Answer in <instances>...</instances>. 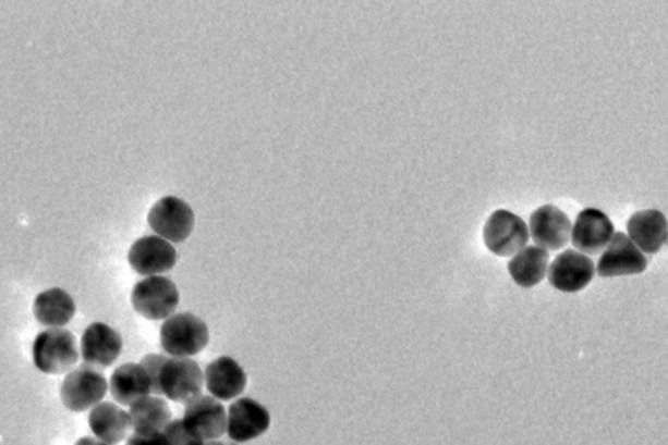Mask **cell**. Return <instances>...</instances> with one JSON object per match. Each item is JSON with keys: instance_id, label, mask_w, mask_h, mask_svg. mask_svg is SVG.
<instances>
[{"instance_id": "obj_24", "label": "cell", "mask_w": 668, "mask_h": 445, "mask_svg": "<svg viewBox=\"0 0 668 445\" xmlns=\"http://www.w3.org/2000/svg\"><path fill=\"white\" fill-rule=\"evenodd\" d=\"M167 357L159 355H148L142 359L141 366L147 372L150 384H153V394L162 395L159 384L160 370Z\"/></svg>"}, {"instance_id": "obj_22", "label": "cell", "mask_w": 668, "mask_h": 445, "mask_svg": "<svg viewBox=\"0 0 668 445\" xmlns=\"http://www.w3.org/2000/svg\"><path fill=\"white\" fill-rule=\"evenodd\" d=\"M549 254L541 247H527L509 261L508 270L517 285L533 287L546 277Z\"/></svg>"}, {"instance_id": "obj_18", "label": "cell", "mask_w": 668, "mask_h": 445, "mask_svg": "<svg viewBox=\"0 0 668 445\" xmlns=\"http://www.w3.org/2000/svg\"><path fill=\"white\" fill-rule=\"evenodd\" d=\"M110 392L118 404L131 407L141 398L153 394V384L141 363H126L120 366L111 375Z\"/></svg>"}, {"instance_id": "obj_27", "label": "cell", "mask_w": 668, "mask_h": 445, "mask_svg": "<svg viewBox=\"0 0 668 445\" xmlns=\"http://www.w3.org/2000/svg\"><path fill=\"white\" fill-rule=\"evenodd\" d=\"M205 445H224V444H221L219 442H209V443H207Z\"/></svg>"}, {"instance_id": "obj_26", "label": "cell", "mask_w": 668, "mask_h": 445, "mask_svg": "<svg viewBox=\"0 0 668 445\" xmlns=\"http://www.w3.org/2000/svg\"><path fill=\"white\" fill-rule=\"evenodd\" d=\"M75 445H109L107 443L97 440V437L85 436L81 441H77Z\"/></svg>"}, {"instance_id": "obj_4", "label": "cell", "mask_w": 668, "mask_h": 445, "mask_svg": "<svg viewBox=\"0 0 668 445\" xmlns=\"http://www.w3.org/2000/svg\"><path fill=\"white\" fill-rule=\"evenodd\" d=\"M107 379L87 364L69 372L61 385V400L75 413L95 408L107 396Z\"/></svg>"}, {"instance_id": "obj_17", "label": "cell", "mask_w": 668, "mask_h": 445, "mask_svg": "<svg viewBox=\"0 0 668 445\" xmlns=\"http://www.w3.org/2000/svg\"><path fill=\"white\" fill-rule=\"evenodd\" d=\"M627 228L632 244L646 254H657L666 245L667 221L657 209L634 213Z\"/></svg>"}, {"instance_id": "obj_1", "label": "cell", "mask_w": 668, "mask_h": 445, "mask_svg": "<svg viewBox=\"0 0 668 445\" xmlns=\"http://www.w3.org/2000/svg\"><path fill=\"white\" fill-rule=\"evenodd\" d=\"M33 362L48 375H61L78 361V349L74 333L64 329H49L33 343Z\"/></svg>"}, {"instance_id": "obj_19", "label": "cell", "mask_w": 668, "mask_h": 445, "mask_svg": "<svg viewBox=\"0 0 668 445\" xmlns=\"http://www.w3.org/2000/svg\"><path fill=\"white\" fill-rule=\"evenodd\" d=\"M89 428L97 440L109 445L120 444L131 429L130 415L113 403H100L92 408Z\"/></svg>"}, {"instance_id": "obj_25", "label": "cell", "mask_w": 668, "mask_h": 445, "mask_svg": "<svg viewBox=\"0 0 668 445\" xmlns=\"http://www.w3.org/2000/svg\"><path fill=\"white\" fill-rule=\"evenodd\" d=\"M126 445H168L162 433L154 435L134 434L129 437Z\"/></svg>"}, {"instance_id": "obj_8", "label": "cell", "mask_w": 668, "mask_h": 445, "mask_svg": "<svg viewBox=\"0 0 668 445\" xmlns=\"http://www.w3.org/2000/svg\"><path fill=\"white\" fill-rule=\"evenodd\" d=\"M645 255L632 244L624 233H617L610 240L607 250L597 267L600 277L631 276L646 270Z\"/></svg>"}, {"instance_id": "obj_20", "label": "cell", "mask_w": 668, "mask_h": 445, "mask_svg": "<svg viewBox=\"0 0 668 445\" xmlns=\"http://www.w3.org/2000/svg\"><path fill=\"white\" fill-rule=\"evenodd\" d=\"M76 306L68 292L52 287L39 293L33 304V313L39 324L49 329H62L74 319Z\"/></svg>"}, {"instance_id": "obj_7", "label": "cell", "mask_w": 668, "mask_h": 445, "mask_svg": "<svg viewBox=\"0 0 668 445\" xmlns=\"http://www.w3.org/2000/svg\"><path fill=\"white\" fill-rule=\"evenodd\" d=\"M483 235L484 244L497 257H510L521 251L529 242L525 221L506 209H499L490 214Z\"/></svg>"}, {"instance_id": "obj_14", "label": "cell", "mask_w": 668, "mask_h": 445, "mask_svg": "<svg viewBox=\"0 0 668 445\" xmlns=\"http://www.w3.org/2000/svg\"><path fill=\"white\" fill-rule=\"evenodd\" d=\"M614 224L607 214L595 208H586L573 226V246L581 252L597 255L605 250L614 237Z\"/></svg>"}, {"instance_id": "obj_2", "label": "cell", "mask_w": 668, "mask_h": 445, "mask_svg": "<svg viewBox=\"0 0 668 445\" xmlns=\"http://www.w3.org/2000/svg\"><path fill=\"white\" fill-rule=\"evenodd\" d=\"M162 349L174 358L199 355L209 342L208 326L193 313L183 312L170 317L160 331Z\"/></svg>"}, {"instance_id": "obj_13", "label": "cell", "mask_w": 668, "mask_h": 445, "mask_svg": "<svg viewBox=\"0 0 668 445\" xmlns=\"http://www.w3.org/2000/svg\"><path fill=\"white\" fill-rule=\"evenodd\" d=\"M530 231L536 245L543 250H560L568 245L572 234V222L555 206H543L530 218Z\"/></svg>"}, {"instance_id": "obj_23", "label": "cell", "mask_w": 668, "mask_h": 445, "mask_svg": "<svg viewBox=\"0 0 668 445\" xmlns=\"http://www.w3.org/2000/svg\"><path fill=\"white\" fill-rule=\"evenodd\" d=\"M168 445H205V441L187 427L183 420L170 421L162 430Z\"/></svg>"}, {"instance_id": "obj_15", "label": "cell", "mask_w": 668, "mask_h": 445, "mask_svg": "<svg viewBox=\"0 0 668 445\" xmlns=\"http://www.w3.org/2000/svg\"><path fill=\"white\" fill-rule=\"evenodd\" d=\"M227 413L215 397L198 396L186 404L183 422L203 441L219 440L227 431Z\"/></svg>"}, {"instance_id": "obj_6", "label": "cell", "mask_w": 668, "mask_h": 445, "mask_svg": "<svg viewBox=\"0 0 668 445\" xmlns=\"http://www.w3.org/2000/svg\"><path fill=\"white\" fill-rule=\"evenodd\" d=\"M148 224L162 239L181 244L192 234L195 215L186 201L167 196L150 209Z\"/></svg>"}, {"instance_id": "obj_21", "label": "cell", "mask_w": 668, "mask_h": 445, "mask_svg": "<svg viewBox=\"0 0 668 445\" xmlns=\"http://www.w3.org/2000/svg\"><path fill=\"white\" fill-rule=\"evenodd\" d=\"M130 408L131 428L134 429L135 434H160L172 421V411L168 403L160 397H143Z\"/></svg>"}, {"instance_id": "obj_12", "label": "cell", "mask_w": 668, "mask_h": 445, "mask_svg": "<svg viewBox=\"0 0 668 445\" xmlns=\"http://www.w3.org/2000/svg\"><path fill=\"white\" fill-rule=\"evenodd\" d=\"M177 252L168 240L161 237H143L130 248L129 263L142 276H155L172 270L175 265Z\"/></svg>"}, {"instance_id": "obj_5", "label": "cell", "mask_w": 668, "mask_h": 445, "mask_svg": "<svg viewBox=\"0 0 668 445\" xmlns=\"http://www.w3.org/2000/svg\"><path fill=\"white\" fill-rule=\"evenodd\" d=\"M161 394L174 403L194 400L201 396L205 375L199 364L190 358H167L160 370Z\"/></svg>"}, {"instance_id": "obj_16", "label": "cell", "mask_w": 668, "mask_h": 445, "mask_svg": "<svg viewBox=\"0 0 668 445\" xmlns=\"http://www.w3.org/2000/svg\"><path fill=\"white\" fill-rule=\"evenodd\" d=\"M205 382L209 394L218 400H233L245 391L247 376L231 357H220L207 366Z\"/></svg>"}, {"instance_id": "obj_9", "label": "cell", "mask_w": 668, "mask_h": 445, "mask_svg": "<svg viewBox=\"0 0 668 445\" xmlns=\"http://www.w3.org/2000/svg\"><path fill=\"white\" fill-rule=\"evenodd\" d=\"M271 417L265 407L252 398H240L229 408L227 433L232 441L245 443L267 433Z\"/></svg>"}, {"instance_id": "obj_11", "label": "cell", "mask_w": 668, "mask_h": 445, "mask_svg": "<svg viewBox=\"0 0 668 445\" xmlns=\"http://www.w3.org/2000/svg\"><path fill=\"white\" fill-rule=\"evenodd\" d=\"M122 346L120 333L111 326L104 323L90 324L82 337L83 361L92 369H107L120 357Z\"/></svg>"}, {"instance_id": "obj_10", "label": "cell", "mask_w": 668, "mask_h": 445, "mask_svg": "<svg viewBox=\"0 0 668 445\" xmlns=\"http://www.w3.org/2000/svg\"><path fill=\"white\" fill-rule=\"evenodd\" d=\"M595 265L586 255L567 250L559 255L549 267L548 280L555 289L578 293L592 283Z\"/></svg>"}, {"instance_id": "obj_3", "label": "cell", "mask_w": 668, "mask_h": 445, "mask_svg": "<svg viewBox=\"0 0 668 445\" xmlns=\"http://www.w3.org/2000/svg\"><path fill=\"white\" fill-rule=\"evenodd\" d=\"M131 304L143 318L162 320L173 316L180 305V293L173 281L149 276L135 285Z\"/></svg>"}]
</instances>
